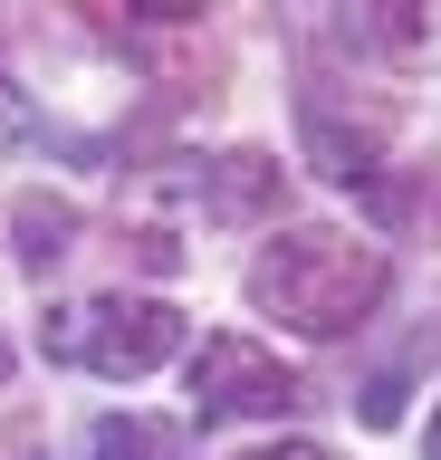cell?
I'll use <instances>...</instances> for the list:
<instances>
[{
	"label": "cell",
	"instance_id": "obj_1",
	"mask_svg": "<svg viewBox=\"0 0 441 460\" xmlns=\"http://www.w3.org/2000/svg\"><path fill=\"white\" fill-rule=\"evenodd\" d=\"M384 288H393V259L375 240H355V230H278L260 259H250V307L297 326V336H355L365 316L384 307Z\"/></svg>",
	"mask_w": 441,
	"mask_h": 460
},
{
	"label": "cell",
	"instance_id": "obj_4",
	"mask_svg": "<svg viewBox=\"0 0 441 460\" xmlns=\"http://www.w3.org/2000/svg\"><path fill=\"white\" fill-rule=\"evenodd\" d=\"M96 460H192V441H182L173 422H145V412H106V422L87 431Z\"/></svg>",
	"mask_w": 441,
	"mask_h": 460
},
{
	"label": "cell",
	"instance_id": "obj_8",
	"mask_svg": "<svg viewBox=\"0 0 441 460\" xmlns=\"http://www.w3.org/2000/svg\"><path fill=\"white\" fill-rule=\"evenodd\" d=\"M0 384H10V336H0Z\"/></svg>",
	"mask_w": 441,
	"mask_h": 460
},
{
	"label": "cell",
	"instance_id": "obj_2",
	"mask_svg": "<svg viewBox=\"0 0 441 460\" xmlns=\"http://www.w3.org/2000/svg\"><path fill=\"white\" fill-rule=\"evenodd\" d=\"M49 355H67V365L106 374V384H135V374L173 365L182 355V307H163V297H87V307H58L49 316Z\"/></svg>",
	"mask_w": 441,
	"mask_h": 460
},
{
	"label": "cell",
	"instance_id": "obj_3",
	"mask_svg": "<svg viewBox=\"0 0 441 460\" xmlns=\"http://www.w3.org/2000/svg\"><path fill=\"white\" fill-rule=\"evenodd\" d=\"M182 384H192V412H202V422H278V412H297V394H307L297 365H278V345L240 336V326L192 345Z\"/></svg>",
	"mask_w": 441,
	"mask_h": 460
},
{
	"label": "cell",
	"instance_id": "obj_7",
	"mask_svg": "<svg viewBox=\"0 0 441 460\" xmlns=\"http://www.w3.org/2000/svg\"><path fill=\"white\" fill-rule=\"evenodd\" d=\"M422 451H432V460H441V412H432V441H422Z\"/></svg>",
	"mask_w": 441,
	"mask_h": 460
},
{
	"label": "cell",
	"instance_id": "obj_5",
	"mask_svg": "<svg viewBox=\"0 0 441 460\" xmlns=\"http://www.w3.org/2000/svg\"><path fill=\"white\" fill-rule=\"evenodd\" d=\"M10 230H20V259H30V269H49V259H67V240H77V211H67V201H49V192H20Z\"/></svg>",
	"mask_w": 441,
	"mask_h": 460
},
{
	"label": "cell",
	"instance_id": "obj_6",
	"mask_svg": "<svg viewBox=\"0 0 441 460\" xmlns=\"http://www.w3.org/2000/svg\"><path fill=\"white\" fill-rule=\"evenodd\" d=\"M250 460H336L326 441H269V451H250Z\"/></svg>",
	"mask_w": 441,
	"mask_h": 460
}]
</instances>
